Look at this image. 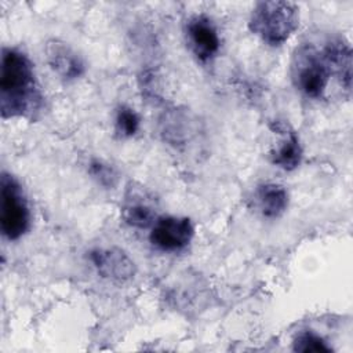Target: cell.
<instances>
[{"mask_svg":"<svg viewBox=\"0 0 353 353\" xmlns=\"http://www.w3.org/2000/svg\"><path fill=\"white\" fill-rule=\"evenodd\" d=\"M41 92L26 54L4 47L0 66V112L3 119L32 117L41 108Z\"/></svg>","mask_w":353,"mask_h":353,"instance_id":"obj_1","label":"cell"},{"mask_svg":"<svg viewBox=\"0 0 353 353\" xmlns=\"http://www.w3.org/2000/svg\"><path fill=\"white\" fill-rule=\"evenodd\" d=\"M299 26V8L291 1H258L250 15L248 29L265 44L283 46Z\"/></svg>","mask_w":353,"mask_h":353,"instance_id":"obj_2","label":"cell"},{"mask_svg":"<svg viewBox=\"0 0 353 353\" xmlns=\"http://www.w3.org/2000/svg\"><path fill=\"white\" fill-rule=\"evenodd\" d=\"M290 72L295 88L313 99L323 97L331 79V72L321 50H317L310 43L301 44L294 51Z\"/></svg>","mask_w":353,"mask_h":353,"instance_id":"obj_3","label":"cell"},{"mask_svg":"<svg viewBox=\"0 0 353 353\" xmlns=\"http://www.w3.org/2000/svg\"><path fill=\"white\" fill-rule=\"evenodd\" d=\"M30 226V211L18 181L7 174L0 179V230L7 240L21 239Z\"/></svg>","mask_w":353,"mask_h":353,"instance_id":"obj_4","label":"cell"},{"mask_svg":"<svg viewBox=\"0 0 353 353\" xmlns=\"http://www.w3.org/2000/svg\"><path fill=\"white\" fill-rule=\"evenodd\" d=\"M194 228L186 216H160L150 229V243L161 251H179L185 248L193 239Z\"/></svg>","mask_w":353,"mask_h":353,"instance_id":"obj_5","label":"cell"},{"mask_svg":"<svg viewBox=\"0 0 353 353\" xmlns=\"http://www.w3.org/2000/svg\"><path fill=\"white\" fill-rule=\"evenodd\" d=\"M186 37L190 50L201 62L212 59L221 47V39L212 21L205 15H194L186 23Z\"/></svg>","mask_w":353,"mask_h":353,"instance_id":"obj_6","label":"cell"},{"mask_svg":"<svg viewBox=\"0 0 353 353\" xmlns=\"http://www.w3.org/2000/svg\"><path fill=\"white\" fill-rule=\"evenodd\" d=\"M90 259L102 277L114 281H127L137 270L134 261L117 247L95 248L90 252Z\"/></svg>","mask_w":353,"mask_h":353,"instance_id":"obj_7","label":"cell"},{"mask_svg":"<svg viewBox=\"0 0 353 353\" xmlns=\"http://www.w3.org/2000/svg\"><path fill=\"white\" fill-rule=\"evenodd\" d=\"M270 128L281 135L277 148L270 152L272 163L284 171L295 170L302 160V146L296 132L291 128V125L279 120L273 121Z\"/></svg>","mask_w":353,"mask_h":353,"instance_id":"obj_8","label":"cell"},{"mask_svg":"<svg viewBox=\"0 0 353 353\" xmlns=\"http://www.w3.org/2000/svg\"><path fill=\"white\" fill-rule=\"evenodd\" d=\"M321 54L330 68L331 76H335L343 90L352 87V50L342 37H331L321 48Z\"/></svg>","mask_w":353,"mask_h":353,"instance_id":"obj_9","label":"cell"},{"mask_svg":"<svg viewBox=\"0 0 353 353\" xmlns=\"http://www.w3.org/2000/svg\"><path fill=\"white\" fill-rule=\"evenodd\" d=\"M46 57L50 68L63 80H74L84 73V63L77 52L58 39L47 41Z\"/></svg>","mask_w":353,"mask_h":353,"instance_id":"obj_10","label":"cell"},{"mask_svg":"<svg viewBox=\"0 0 353 353\" xmlns=\"http://www.w3.org/2000/svg\"><path fill=\"white\" fill-rule=\"evenodd\" d=\"M121 215L125 223L138 229H146L152 226L157 219L156 210L150 200L137 190L131 192L130 196L125 197Z\"/></svg>","mask_w":353,"mask_h":353,"instance_id":"obj_11","label":"cell"},{"mask_svg":"<svg viewBox=\"0 0 353 353\" xmlns=\"http://www.w3.org/2000/svg\"><path fill=\"white\" fill-rule=\"evenodd\" d=\"M256 201L263 216L279 218L288 207V193L279 183H262L256 189Z\"/></svg>","mask_w":353,"mask_h":353,"instance_id":"obj_12","label":"cell"},{"mask_svg":"<svg viewBox=\"0 0 353 353\" xmlns=\"http://www.w3.org/2000/svg\"><path fill=\"white\" fill-rule=\"evenodd\" d=\"M292 349L299 353H330L332 347L316 332L303 331L294 339Z\"/></svg>","mask_w":353,"mask_h":353,"instance_id":"obj_13","label":"cell"},{"mask_svg":"<svg viewBox=\"0 0 353 353\" xmlns=\"http://www.w3.org/2000/svg\"><path fill=\"white\" fill-rule=\"evenodd\" d=\"M114 124H116V131L121 137H132L137 134L139 128V116L132 108L121 105L116 112Z\"/></svg>","mask_w":353,"mask_h":353,"instance_id":"obj_14","label":"cell"},{"mask_svg":"<svg viewBox=\"0 0 353 353\" xmlns=\"http://www.w3.org/2000/svg\"><path fill=\"white\" fill-rule=\"evenodd\" d=\"M90 172H91V175L101 183V185H103V186H113L114 185V181H116V172H114V170L110 167V165H108V164H105L103 161H101V160H94V161H91V164H90Z\"/></svg>","mask_w":353,"mask_h":353,"instance_id":"obj_15","label":"cell"}]
</instances>
